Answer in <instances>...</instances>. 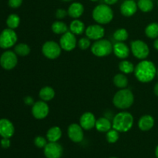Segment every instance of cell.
<instances>
[{
  "mask_svg": "<svg viewBox=\"0 0 158 158\" xmlns=\"http://www.w3.org/2000/svg\"><path fill=\"white\" fill-rule=\"evenodd\" d=\"M134 74L136 78L141 83H149L155 77L157 69L151 61L143 60L135 66Z\"/></svg>",
  "mask_w": 158,
  "mask_h": 158,
  "instance_id": "obj_1",
  "label": "cell"
},
{
  "mask_svg": "<svg viewBox=\"0 0 158 158\" xmlns=\"http://www.w3.org/2000/svg\"><path fill=\"white\" fill-rule=\"evenodd\" d=\"M134 125V117L129 112H120L114 116L112 127L118 132H127Z\"/></svg>",
  "mask_w": 158,
  "mask_h": 158,
  "instance_id": "obj_2",
  "label": "cell"
},
{
  "mask_svg": "<svg viewBox=\"0 0 158 158\" xmlns=\"http://www.w3.org/2000/svg\"><path fill=\"white\" fill-rule=\"evenodd\" d=\"M134 101V96L129 89H121L117 91L113 98V103L118 109H127L131 107Z\"/></svg>",
  "mask_w": 158,
  "mask_h": 158,
  "instance_id": "obj_3",
  "label": "cell"
},
{
  "mask_svg": "<svg viewBox=\"0 0 158 158\" xmlns=\"http://www.w3.org/2000/svg\"><path fill=\"white\" fill-rule=\"evenodd\" d=\"M93 18L99 24H107L112 21L114 12L108 5L100 4L94 8Z\"/></svg>",
  "mask_w": 158,
  "mask_h": 158,
  "instance_id": "obj_4",
  "label": "cell"
},
{
  "mask_svg": "<svg viewBox=\"0 0 158 158\" xmlns=\"http://www.w3.org/2000/svg\"><path fill=\"white\" fill-rule=\"evenodd\" d=\"M113 51V45L109 40H96L91 46V52L94 56L98 57H104L109 56Z\"/></svg>",
  "mask_w": 158,
  "mask_h": 158,
  "instance_id": "obj_5",
  "label": "cell"
},
{
  "mask_svg": "<svg viewBox=\"0 0 158 158\" xmlns=\"http://www.w3.org/2000/svg\"><path fill=\"white\" fill-rule=\"evenodd\" d=\"M132 53L139 60H144L149 56L150 49L148 44L140 40H134L131 43Z\"/></svg>",
  "mask_w": 158,
  "mask_h": 158,
  "instance_id": "obj_6",
  "label": "cell"
},
{
  "mask_svg": "<svg viewBox=\"0 0 158 158\" xmlns=\"http://www.w3.org/2000/svg\"><path fill=\"white\" fill-rule=\"evenodd\" d=\"M18 37L16 32L12 29H5L0 34V47L2 49H9L16 43Z\"/></svg>",
  "mask_w": 158,
  "mask_h": 158,
  "instance_id": "obj_7",
  "label": "cell"
},
{
  "mask_svg": "<svg viewBox=\"0 0 158 158\" xmlns=\"http://www.w3.org/2000/svg\"><path fill=\"white\" fill-rule=\"evenodd\" d=\"M61 49V46L57 43L54 41H47L43 45L42 52L46 58L55 60L60 56Z\"/></svg>",
  "mask_w": 158,
  "mask_h": 158,
  "instance_id": "obj_8",
  "label": "cell"
},
{
  "mask_svg": "<svg viewBox=\"0 0 158 158\" xmlns=\"http://www.w3.org/2000/svg\"><path fill=\"white\" fill-rule=\"evenodd\" d=\"M18 63V58L15 52L8 50L3 52L0 56V65L3 69L10 70L15 67Z\"/></svg>",
  "mask_w": 158,
  "mask_h": 158,
  "instance_id": "obj_9",
  "label": "cell"
},
{
  "mask_svg": "<svg viewBox=\"0 0 158 158\" xmlns=\"http://www.w3.org/2000/svg\"><path fill=\"white\" fill-rule=\"evenodd\" d=\"M77 43V38L75 35L70 31H67L66 33L63 34L60 40V45L62 49L68 52L75 49Z\"/></svg>",
  "mask_w": 158,
  "mask_h": 158,
  "instance_id": "obj_10",
  "label": "cell"
},
{
  "mask_svg": "<svg viewBox=\"0 0 158 158\" xmlns=\"http://www.w3.org/2000/svg\"><path fill=\"white\" fill-rule=\"evenodd\" d=\"M49 112V107L47 103L43 100L35 102L32 107V116L35 119L42 120L46 118Z\"/></svg>",
  "mask_w": 158,
  "mask_h": 158,
  "instance_id": "obj_11",
  "label": "cell"
},
{
  "mask_svg": "<svg viewBox=\"0 0 158 158\" xmlns=\"http://www.w3.org/2000/svg\"><path fill=\"white\" fill-rule=\"evenodd\" d=\"M63 147L57 142H49L44 148L46 158H60L63 155Z\"/></svg>",
  "mask_w": 158,
  "mask_h": 158,
  "instance_id": "obj_12",
  "label": "cell"
},
{
  "mask_svg": "<svg viewBox=\"0 0 158 158\" xmlns=\"http://www.w3.org/2000/svg\"><path fill=\"white\" fill-rule=\"evenodd\" d=\"M68 136L73 142L80 143L83 140L84 134L82 127L77 123H72L68 127Z\"/></svg>",
  "mask_w": 158,
  "mask_h": 158,
  "instance_id": "obj_13",
  "label": "cell"
},
{
  "mask_svg": "<svg viewBox=\"0 0 158 158\" xmlns=\"http://www.w3.org/2000/svg\"><path fill=\"white\" fill-rule=\"evenodd\" d=\"M104 29L99 24L91 25L86 29V35L89 40H99L104 36Z\"/></svg>",
  "mask_w": 158,
  "mask_h": 158,
  "instance_id": "obj_14",
  "label": "cell"
},
{
  "mask_svg": "<svg viewBox=\"0 0 158 158\" xmlns=\"http://www.w3.org/2000/svg\"><path fill=\"white\" fill-rule=\"evenodd\" d=\"M15 128L12 122L8 119L0 120V136L2 138H10L13 136Z\"/></svg>",
  "mask_w": 158,
  "mask_h": 158,
  "instance_id": "obj_15",
  "label": "cell"
},
{
  "mask_svg": "<svg viewBox=\"0 0 158 158\" xmlns=\"http://www.w3.org/2000/svg\"><path fill=\"white\" fill-rule=\"evenodd\" d=\"M95 116L90 112H86L81 116L80 119V125L86 131L93 129L96 125Z\"/></svg>",
  "mask_w": 158,
  "mask_h": 158,
  "instance_id": "obj_16",
  "label": "cell"
},
{
  "mask_svg": "<svg viewBox=\"0 0 158 158\" xmlns=\"http://www.w3.org/2000/svg\"><path fill=\"white\" fill-rule=\"evenodd\" d=\"M137 4L134 0H126L120 6V12L126 17H131L137 12Z\"/></svg>",
  "mask_w": 158,
  "mask_h": 158,
  "instance_id": "obj_17",
  "label": "cell"
},
{
  "mask_svg": "<svg viewBox=\"0 0 158 158\" xmlns=\"http://www.w3.org/2000/svg\"><path fill=\"white\" fill-rule=\"evenodd\" d=\"M113 51L117 57L120 59H126L129 56L130 49L123 42H117L113 46Z\"/></svg>",
  "mask_w": 158,
  "mask_h": 158,
  "instance_id": "obj_18",
  "label": "cell"
},
{
  "mask_svg": "<svg viewBox=\"0 0 158 158\" xmlns=\"http://www.w3.org/2000/svg\"><path fill=\"white\" fill-rule=\"evenodd\" d=\"M154 125V119L151 115H143L138 121V127L143 131H148L153 128Z\"/></svg>",
  "mask_w": 158,
  "mask_h": 158,
  "instance_id": "obj_19",
  "label": "cell"
},
{
  "mask_svg": "<svg viewBox=\"0 0 158 158\" xmlns=\"http://www.w3.org/2000/svg\"><path fill=\"white\" fill-rule=\"evenodd\" d=\"M68 15L73 19H78L83 15L84 7L80 2H73L69 6L68 9Z\"/></svg>",
  "mask_w": 158,
  "mask_h": 158,
  "instance_id": "obj_20",
  "label": "cell"
},
{
  "mask_svg": "<svg viewBox=\"0 0 158 158\" xmlns=\"http://www.w3.org/2000/svg\"><path fill=\"white\" fill-rule=\"evenodd\" d=\"M95 127L99 132L106 133L112 128V123L106 117H100L96 121Z\"/></svg>",
  "mask_w": 158,
  "mask_h": 158,
  "instance_id": "obj_21",
  "label": "cell"
},
{
  "mask_svg": "<svg viewBox=\"0 0 158 158\" xmlns=\"http://www.w3.org/2000/svg\"><path fill=\"white\" fill-rule=\"evenodd\" d=\"M69 31L73 32L74 35H81L84 31H86L84 23L79 20L78 19H75L73 21L71 22L69 25Z\"/></svg>",
  "mask_w": 158,
  "mask_h": 158,
  "instance_id": "obj_22",
  "label": "cell"
},
{
  "mask_svg": "<svg viewBox=\"0 0 158 158\" xmlns=\"http://www.w3.org/2000/svg\"><path fill=\"white\" fill-rule=\"evenodd\" d=\"M62 137V131L59 127H52L46 133V138L49 142H57Z\"/></svg>",
  "mask_w": 158,
  "mask_h": 158,
  "instance_id": "obj_23",
  "label": "cell"
},
{
  "mask_svg": "<svg viewBox=\"0 0 158 158\" xmlns=\"http://www.w3.org/2000/svg\"><path fill=\"white\" fill-rule=\"evenodd\" d=\"M39 95L43 101H50L55 97V90L50 86H44L40 89Z\"/></svg>",
  "mask_w": 158,
  "mask_h": 158,
  "instance_id": "obj_24",
  "label": "cell"
},
{
  "mask_svg": "<svg viewBox=\"0 0 158 158\" xmlns=\"http://www.w3.org/2000/svg\"><path fill=\"white\" fill-rule=\"evenodd\" d=\"M114 83L117 87L124 89L128 86V79L124 73H118L114 77Z\"/></svg>",
  "mask_w": 158,
  "mask_h": 158,
  "instance_id": "obj_25",
  "label": "cell"
},
{
  "mask_svg": "<svg viewBox=\"0 0 158 158\" xmlns=\"http://www.w3.org/2000/svg\"><path fill=\"white\" fill-rule=\"evenodd\" d=\"M145 34L148 38H158V23H150L145 29Z\"/></svg>",
  "mask_w": 158,
  "mask_h": 158,
  "instance_id": "obj_26",
  "label": "cell"
},
{
  "mask_svg": "<svg viewBox=\"0 0 158 158\" xmlns=\"http://www.w3.org/2000/svg\"><path fill=\"white\" fill-rule=\"evenodd\" d=\"M52 31L58 35H63L68 31V27L66 23L61 21L54 22L52 25Z\"/></svg>",
  "mask_w": 158,
  "mask_h": 158,
  "instance_id": "obj_27",
  "label": "cell"
},
{
  "mask_svg": "<svg viewBox=\"0 0 158 158\" xmlns=\"http://www.w3.org/2000/svg\"><path fill=\"white\" fill-rule=\"evenodd\" d=\"M119 69L123 73L130 74L134 73L135 66L131 62L127 61V60H123L119 63Z\"/></svg>",
  "mask_w": 158,
  "mask_h": 158,
  "instance_id": "obj_28",
  "label": "cell"
},
{
  "mask_svg": "<svg viewBox=\"0 0 158 158\" xmlns=\"http://www.w3.org/2000/svg\"><path fill=\"white\" fill-rule=\"evenodd\" d=\"M14 51L17 56H26L29 54L31 49L30 47L26 43H19L14 48Z\"/></svg>",
  "mask_w": 158,
  "mask_h": 158,
  "instance_id": "obj_29",
  "label": "cell"
},
{
  "mask_svg": "<svg viewBox=\"0 0 158 158\" xmlns=\"http://www.w3.org/2000/svg\"><path fill=\"white\" fill-rule=\"evenodd\" d=\"M20 23V18L16 14H11L8 16L6 19V25L9 29H15L19 26Z\"/></svg>",
  "mask_w": 158,
  "mask_h": 158,
  "instance_id": "obj_30",
  "label": "cell"
},
{
  "mask_svg": "<svg viewBox=\"0 0 158 158\" xmlns=\"http://www.w3.org/2000/svg\"><path fill=\"white\" fill-rule=\"evenodd\" d=\"M137 7L143 12H149L154 8V3L151 0H139Z\"/></svg>",
  "mask_w": 158,
  "mask_h": 158,
  "instance_id": "obj_31",
  "label": "cell"
},
{
  "mask_svg": "<svg viewBox=\"0 0 158 158\" xmlns=\"http://www.w3.org/2000/svg\"><path fill=\"white\" fill-rule=\"evenodd\" d=\"M128 36H129L128 32L127 31L126 29H123V28L118 29L114 33V40L117 42L126 41L128 39Z\"/></svg>",
  "mask_w": 158,
  "mask_h": 158,
  "instance_id": "obj_32",
  "label": "cell"
},
{
  "mask_svg": "<svg viewBox=\"0 0 158 158\" xmlns=\"http://www.w3.org/2000/svg\"><path fill=\"white\" fill-rule=\"evenodd\" d=\"M106 140L110 143H114L118 140L119 139V132L115 129H110L108 132H106Z\"/></svg>",
  "mask_w": 158,
  "mask_h": 158,
  "instance_id": "obj_33",
  "label": "cell"
},
{
  "mask_svg": "<svg viewBox=\"0 0 158 158\" xmlns=\"http://www.w3.org/2000/svg\"><path fill=\"white\" fill-rule=\"evenodd\" d=\"M78 46L83 50H86L88 48L90 47L91 42L88 37H83L78 41Z\"/></svg>",
  "mask_w": 158,
  "mask_h": 158,
  "instance_id": "obj_34",
  "label": "cell"
},
{
  "mask_svg": "<svg viewBox=\"0 0 158 158\" xmlns=\"http://www.w3.org/2000/svg\"><path fill=\"white\" fill-rule=\"evenodd\" d=\"M47 143L46 139L42 136H38L34 139V144L39 148H44Z\"/></svg>",
  "mask_w": 158,
  "mask_h": 158,
  "instance_id": "obj_35",
  "label": "cell"
},
{
  "mask_svg": "<svg viewBox=\"0 0 158 158\" xmlns=\"http://www.w3.org/2000/svg\"><path fill=\"white\" fill-rule=\"evenodd\" d=\"M55 15L58 19H63L68 15V12L63 9H58L56 12Z\"/></svg>",
  "mask_w": 158,
  "mask_h": 158,
  "instance_id": "obj_36",
  "label": "cell"
},
{
  "mask_svg": "<svg viewBox=\"0 0 158 158\" xmlns=\"http://www.w3.org/2000/svg\"><path fill=\"white\" fill-rule=\"evenodd\" d=\"M23 3V0H9V6L12 9H17Z\"/></svg>",
  "mask_w": 158,
  "mask_h": 158,
  "instance_id": "obj_37",
  "label": "cell"
},
{
  "mask_svg": "<svg viewBox=\"0 0 158 158\" xmlns=\"http://www.w3.org/2000/svg\"><path fill=\"white\" fill-rule=\"evenodd\" d=\"M0 143H1L2 148L6 149V148H9V147H10L11 143H10V140H9V138H2L1 140Z\"/></svg>",
  "mask_w": 158,
  "mask_h": 158,
  "instance_id": "obj_38",
  "label": "cell"
},
{
  "mask_svg": "<svg viewBox=\"0 0 158 158\" xmlns=\"http://www.w3.org/2000/svg\"><path fill=\"white\" fill-rule=\"evenodd\" d=\"M24 102L26 105H28V106H31V105H33L34 103H35L33 98H32V97H29V96L25 97Z\"/></svg>",
  "mask_w": 158,
  "mask_h": 158,
  "instance_id": "obj_39",
  "label": "cell"
},
{
  "mask_svg": "<svg viewBox=\"0 0 158 158\" xmlns=\"http://www.w3.org/2000/svg\"><path fill=\"white\" fill-rule=\"evenodd\" d=\"M104 2L106 5L109 6V5H114L118 2V0H104Z\"/></svg>",
  "mask_w": 158,
  "mask_h": 158,
  "instance_id": "obj_40",
  "label": "cell"
},
{
  "mask_svg": "<svg viewBox=\"0 0 158 158\" xmlns=\"http://www.w3.org/2000/svg\"><path fill=\"white\" fill-rule=\"evenodd\" d=\"M154 94H155V95L157 96V97H158V83H156L155 86H154Z\"/></svg>",
  "mask_w": 158,
  "mask_h": 158,
  "instance_id": "obj_41",
  "label": "cell"
},
{
  "mask_svg": "<svg viewBox=\"0 0 158 158\" xmlns=\"http://www.w3.org/2000/svg\"><path fill=\"white\" fill-rule=\"evenodd\" d=\"M154 48H155V49L158 51V38H157V40H156L155 41H154Z\"/></svg>",
  "mask_w": 158,
  "mask_h": 158,
  "instance_id": "obj_42",
  "label": "cell"
},
{
  "mask_svg": "<svg viewBox=\"0 0 158 158\" xmlns=\"http://www.w3.org/2000/svg\"><path fill=\"white\" fill-rule=\"evenodd\" d=\"M155 154H156V157H157V158H158V145L157 146V148H156Z\"/></svg>",
  "mask_w": 158,
  "mask_h": 158,
  "instance_id": "obj_43",
  "label": "cell"
},
{
  "mask_svg": "<svg viewBox=\"0 0 158 158\" xmlns=\"http://www.w3.org/2000/svg\"><path fill=\"white\" fill-rule=\"evenodd\" d=\"M90 1H92V2H97V1H98V0H90Z\"/></svg>",
  "mask_w": 158,
  "mask_h": 158,
  "instance_id": "obj_44",
  "label": "cell"
},
{
  "mask_svg": "<svg viewBox=\"0 0 158 158\" xmlns=\"http://www.w3.org/2000/svg\"><path fill=\"white\" fill-rule=\"evenodd\" d=\"M63 1H71V0H63Z\"/></svg>",
  "mask_w": 158,
  "mask_h": 158,
  "instance_id": "obj_45",
  "label": "cell"
},
{
  "mask_svg": "<svg viewBox=\"0 0 158 158\" xmlns=\"http://www.w3.org/2000/svg\"><path fill=\"white\" fill-rule=\"evenodd\" d=\"M157 77H158V69H157Z\"/></svg>",
  "mask_w": 158,
  "mask_h": 158,
  "instance_id": "obj_46",
  "label": "cell"
},
{
  "mask_svg": "<svg viewBox=\"0 0 158 158\" xmlns=\"http://www.w3.org/2000/svg\"><path fill=\"white\" fill-rule=\"evenodd\" d=\"M110 158H117V157H110Z\"/></svg>",
  "mask_w": 158,
  "mask_h": 158,
  "instance_id": "obj_47",
  "label": "cell"
},
{
  "mask_svg": "<svg viewBox=\"0 0 158 158\" xmlns=\"http://www.w3.org/2000/svg\"><path fill=\"white\" fill-rule=\"evenodd\" d=\"M157 4H158V2H157Z\"/></svg>",
  "mask_w": 158,
  "mask_h": 158,
  "instance_id": "obj_48",
  "label": "cell"
}]
</instances>
